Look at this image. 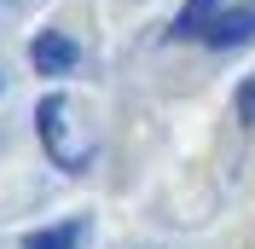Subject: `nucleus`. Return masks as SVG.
<instances>
[{
    "label": "nucleus",
    "instance_id": "4",
    "mask_svg": "<svg viewBox=\"0 0 255 249\" xmlns=\"http://www.w3.org/2000/svg\"><path fill=\"white\" fill-rule=\"evenodd\" d=\"M221 12V0H186V12L174 17V35H203V23Z\"/></svg>",
    "mask_w": 255,
    "mask_h": 249
},
{
    "label": "nucleus",
    "instance_id": "3",
    "mask_svg": "<svg viewBox=\"0 0 255 249\" xmlns=\"http://www.w3.org/2000/svg\"><path fill=\"white\" fill-rule=\"evenodd\" d=\"M203 41L215 52H226V47H244V41H255V6H238V12H215L203 23Z\"/></svg>",
    "mask_w": 255,
    "mask_h": 249
},
{
    "label": "nucleus",
    "instance_id": "2",
    "mask_svg": "<svg viewBox=\"0 0 255 249\" xmlns=\"http://www.w3.org/2000/svg\"><path fill=\"white\" fill-rule=\"evenodd\" d=\"M29 64H35V76H70L76 70V41L64 29H41L29 41Z\"/></svg>",
    "mask_w": 255,
    "mask_h": 249
},
{
    "label": "nucleus",
    "instance_id": "7",
    "mask_svg": "<svg viewBox=\"0 0 255 249\" xmlns=\"http://www.w3.org/2000/svg\"><path fill=\"white\" fill-rule=\"evenodd\" d=\"M0 87H6V81H0Z\"/></svg>",
    "mask_w": 255,
    "mask_h": 249
},
{
    "label": "nucleus",
    "instance_id": "6",
    "mask_svg": "<svg viewBox=\"0 0 255 249\" xmlns=\"http://www.w3.org/2000/svg\"><path fill=\"white\" fill-rule=\"evenodd\" d=\"M238 122H244V127H255V76L238 87Z\"/></svg>",
    "mask_w": 255,
    "mask_h": 249
},
{
    "label": "nucleus",
    "instance_id": "1",
    "mask_svg": "<svg viewBox=\"0 0 255 249\" xmlns=\"http://www.w3.org/2000/svg\"><path fill=\"white\" fill-rule=\"evenodd\" d=\"M35 122H41V139H47V156L58 162V168H70V174H81L87 168V145H76L70 139V105H64L58 93H47L41 99V110H35Z\"/></svg>",
    "mask_w": 255,
    "mask_h": 249
},
{
    "label": "nucleus",
    "instance_id": "5",
    "mask_svg": "<svg viewBox=\"0 0 255 249\" xmlns=\"http://www.w3.org/2000/svg\"><path fill=\"white\" fill-rule=\"evenodd\" d=\"M81 244V226H47V232H29L23 249H76Z\"/></svg>",
    "mask_w": 255,
    "mask_h": 249
}]
</instances>
